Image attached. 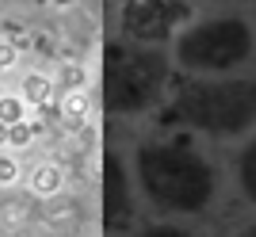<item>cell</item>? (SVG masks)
Returning <instances> with one entry per match:
<instances>
[{
  "label": "cell",
  "mask_w": 256,
  "mask_h": 237,
  "mask_svg": "<svg viewBox=\"0 0 256 237\" xmlns=\"http://www.w3.org/2000/svg\"><path fill=\"white\" fill-rule=\"evenodd\" d=\"M12 62V46H0V65H8Z\"/></svg>",
  "instance_id": "14"
},
{
  "label": "cell",
  "mask_w": 256,
  "mask_h": 237,
  "mask_svg": "<svg viewBox=\"0 0 256 237\" xmlns=\"http://www.w3.org/2000/svg\"><path fill=\"white\" fill-rule=\"evenodd\" d=\"M8 180H16V164L0 157V184H8Z\"/></svg>",
  "instance_id": "13"
},
{
  "label": "cell",
  "mask_w": 256,
  "mask_h": 237,
  "mask_svg": "<svg viewBox=\"0 0 256 237\" xmlns=\"http://www.w3.org/2000/svg\"><path fill=\"white\" fill-rule=\"evenodd\" d=\"M248 46H252V34L245 23L214 20L184 34L176 42V54L188 69H230L248 58Z\"/></svg>",
  "instance_id": "4"
},
{
  "label": "cell",
  "mask_w": 256,
  "mask_h": 237,
  "mask_svg": "<svg viewBox=\"0 0 256 237\" xmlns=\"http://www.w3.org/2000/svg\"><path fill=\"white\" fill-rule=\"evenodd\" d=\"M241 188H245L248 199L256 203V142L245 150V157H241Z\"/></svg>",
  "instance_id": "7"
},
{
  "label": "cell",
  "mask_w": 256,
  "mask_h": 237,
  "mask_svg": "<svg viewBox=\"0 0 256 237\" xmlns=\"http://www.w3.org/2000/svg\"><path fill=\"white\" fill-rule=\"evenodd\" d=\"M180 20H188V4H160V0L126 4V12H122V31H126L130 38H142V42H160V38L172 34V27Z\"/></svg>",
  "instance_id": "5"
},
{
  "label": "cell",
  "mask_w": 256,
  "mask_h": 237,
  "mask_svg": "<svg viewBox=\"0 0 256 237\" xmlns=\"http://www.w3.org/2000/svg\"><path fill=\"white\" fill-rule=\"evenodd\" d=\"M58 184H62V176H58V168H42V172L34 176V192H58Z\"/></svg>",
  "instance_id": "10"
},
{
  "label": "cell",
  "mask_w": 256,
  "mask_h": 237,
  "mask_svg": "<svg viewBox=\"0 0 256 237\" xmlns=\"http://www.w3.org/2000/svg\"><path fill=\"white\" fill-rule=\"evenodd\" d=\"M23 96H27V100H38V104H46V96H50V84H46L42 76H27Z\"/></svg>",
  "instance_id": "9"
},
{
  "label": "cell",
  "mask_w": 256,
  "mask_h": 237,
  "mask_svg": "<svg viewBox=\"0 0 256 237\" xmlns=\"http://www.w3.org/2000/svg\"><path fill=\"white\" fill-rule=\"evenodd\" d=\"M164 84V62L142 50H111L104 69L107 111H142L157 100Z\"/></svg>",
  "instance_id": "3"
},
{
  "label": "cell",
  "mask_w": 256,
  "mask_h": 237,
  "mask_svg": "<svg viewBox=\"0 0 256 237\" xmlns=\"http://www.w3.org/2000/svg\"><path fill=\"white\" fill-rule=\"evenodd\" d=\"M176 115L206 134H241L256 122V84L252 80L188 84L180 88Z\"/></svg>",
  "instance_id": "2"
},
{
  "label": "cell",
  "mask_w": 256,
  "mask_h": 237,
  "mask_svg": "<svg viewBox=\"0 0 256 237\" xmlns=\"http://www.w3.org/2000/svg\"><path fill=\"white\" fill-rule=\"evenodd\" d=\"M20 115H23V104H20L16 96L0 100V126H16V122H20Z\"/></svg>",
  "instance_id": "8"
},
{
  "label": "cell",
  "mask_w": 256,
  "mask_h": 237,
  "mask_svg": "<svg viewBox=\"0 0 256 237\" xmlns=\"http://www.w3.org/2000/svg\"><path fill=\"white\" fill-rule=\"evenodd\" d=\"M34 130L31 126H23V122H16V126H8V142H16V146H27L31 142Z\"/></svg>",
  "instance_id": "11"
},
{
  "label": "cell",
  "mask_w": 256,
  "mask_h": 237,
  "mask_svg": "<svg viewBox=\"0 0 256 237\" xmlns=\"http://www.w3.org/2000/svg\"><path fill=\"white\" fill-rule=\"evenodd\" d=\"M134 214V199H130L126 188V172H122V161L115 153L104 157V222L111 230H122Z\"/></svg>",
  "instance_id": "6"
},
{
  "label": "cell",
  "mask_w": 256,
  "mask_h": 237,
  "mask_svg": "<svg viewBox=\"0 0 256 237\" xmlns=\"http://www.w3.org/2000/svg\"><path fill=\"white\" fill-rule=\"evenodd\" d=\"M138 168L150 199L164 210L192 214V210H203L214 195V176L206 161L188 146H150L142 150Z\"/></svg>",
  "instance_id": "1"
},
{
  "label": "cell",
  "mask_w": 256,
  "mask_h": 237,
  "mask_svg": "<svg viewBox=\"0 0 256 237\" xmlns=\"http://www.w3.org/2000/svg\"><path fill=\"white\" fill-rule=\"evenodd\" d=\"M142 237H188V234H180V230H172V226H153V230H146Z\"/></svg>",
  "instance_id": "12"
},
{
  "label": "cell",
  "mask_w": 256,
  "mask_h": 237,
  "mask_svg": "<svg viewBox=\"0 0 256 237\" xmlns=\"http://www.w3.org/2000/svg\"><path fill=\"white\" fill-rule=\"evenodd\" d=\"M248 237H256V226H252V230H248Z\"/></svg>",
  "instance_id": "16"
},
{
  "label": "cell",
  "mask_w": 256,
  "mask_h": 237,
  "mask_svg": "<svg viewBox=\"0 0 256 237\" xmlns=\"http://www.w3.org/2000/svg\"><path fill=\"white\" fill-rule=\"evenodd\" d=\"M0 142H8V126H0Z\"/></svg>",
  "instance_id": "15"
}]
</instances>
